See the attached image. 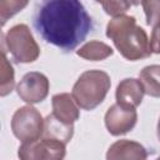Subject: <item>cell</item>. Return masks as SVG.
Instances as JSON below:
<instances>
[{
	"label": "cell",
	"mask_w": 160,
	"mask_h": 160,
	"mask_svg": "<svg viewBox=\"0 0 160 160\" xmlns=\"http://www.w3.org/2000/svg\"><path fill=\"white\" fill-rule=\"evenodd\" d=\"M101 4L105 12L110 16H119L125 14L132 5L130 0H95Z\"/></svg>",
	"instance_id": "17"
},
{
	"label": "cell",
	"mask_w": 160,
	"mask_h": 160,
	"mask_svg": "<svg viewBox=\"0 0 160 160\" xmlns=\"http://www.w3.org/2000/svg\"><path fill=\"white\" fill-rule=\"evenodd\" d=\"M66 154V144L41 136L38 140L22 142L19 148L18 156L22 160H59Z\"/></svg>",
	"instance_id": "6"
},
{
	"label": "cell",
	"mask_w": 160,
	"mask_h": 160,
	"mask_svg": "<svg viewBox=\"0 0 160 160\" xmlns=\"http://www.w3.org/2000/svg\"><path fill=\"white\" fill-rule=\"evenodd\" d=\"M104 121L106 130L111 135L120 136L134 129L138 121V112L135 109L125 108L116 102L108 109Z\"/></svg>",
	"instance_id": "8"
},
{
	"label": "cell",
	"mask_w": 160,
	"mask_h": 160,
	"mask_svg": "<svg viewBox=\"0 0 160 160\" xmlns=\"http://www.w3.org/2000/svg\"><path fill=\"white\" fill-rule=\"evenodd\" d=\"M130 1H131L132 5H139V4L141 2V0H130Z\"/></svg>",
	"instance_id": "21"
},
{
	"label": "cell",
	"mask_w": 160,
	"mask_h": 160,
	"mask_svg": "<svg viewBox=\"0 0 160 160\" xmlns=\"http://www.w3.org/2000/svg\"><path fill=\"white\" fill-rule=\"evenodd\" d=\"M49 79L39 71L25 74L16 86L19 98L28 104H38L46 99L49 94Z\"/></svg>",
	"instance_id": "7"
},
{
	"label": "cell",
	"mask_w": 160,
	"mask_h": 160,
	"mask_svg": "<svg viewBox=\"0 0 160 160\" xmlns=\"http://www.w3.org/2000/svg\"><path fill=\"white\" fill-rule=\"evenodd\" d=\"M15 85V72L11 62L8 60L5 51L1 52V64H0V95L6 96L10 94Z\"/></svg>",
	"instance_id": "15"
},
{
	"label": "cell",
	"mask_w": 160,
	"mask_h": 160,
	"mask_svg": "<svg viewBox=\"0 0 160 160\" xmlns=\"http://www.w3.org/2000/svg\"><path fill=\"white\" fill-rule=\"evenodd\" d=\"M106 36L126 60L136 61L152 54L149 38L134 16L125 14L114 16L106 25Z\"/></svg>",
	"instance_id": "2"
},
{
	"label": "cell",
	"mask_w": 160,
	"mask_h": 160,
	"mask_svg": "<svg viewBox=\"0 0 160 160\" xmlns=\"http://www.w3.org/2000/svg\"><path fill=\"white\" fill-rule=\"evenodd\" d=\"M74 135V124H68L58 119L54 114L45 118L42 136L48 139H55L64 144H68Z\"/></svg>",
	"instance_id": "12"
},
{
	"label": "cell",
	"mask_w": 160,
	"mask_h": 160,
	"mask_svg": "<svg viewBox=\"0 0 160 160\" xmlns=\"http://www.w3.org/2000/svg\"><path fill=\"white\" fill-rule=\"evenodd\" d=\"M76 54L85 60L100 61V60H105L106 58L111 56L114 54V50L102 41L91 40L84 44L79 50H76Z\"/></svg>",
	"instance_id": "13"
},
{
	"label": "cell",
	"mask_w": 160,
	"mask_h": 160,
	"mask_svg": "<svg viewBox=\"0 0 160 160\" xmlns=\"http://www.w3.org/2000/svg\"><path fill=\"white\" fill-rule=\"evenodd\" d=\"M34 26L46 42L69 52L85 40L92 20L80 0H41L35 9Z\"/></svg>",
	"instance_id": "1"
},
{
	"label": "cell",
	"mask_w": 160,
	"mask_h": 160,
	"mask_svg": "<svg viewBox=\"0 0 160 160\" xmlns=\"http://www.w3.org/2000/svg\"><path fill=\"white\" fill-rule=\"evenodd\" d=\"M149 44H150V50L152 54H160V22L152 26Z\"/></svg>",
	"instance_id": "19"
},
{
	"label": "cell",
	"mask_w": 160,
	"mask_h": 160,
	"mask_svg": "<svg viewBox=\"0 0 160 160\" xmlns=\"http://www.w3.org/2000/svg\"><path fill=\"white\" fill-rule=\"evenodd\" d=\"M30 0H0V20L1 25H5V22L20 12L22 9L28 6Z\"/></svg>",
	"instance_id": "16"
},
{
	"label": "cell",
	"mask_w": 160,
	"mask_h": 160,
	"mask_svg": "<svg viewBox=\"0 0 160 160\" xmlns=\"http://www.w3.org/2000/svg\"><path fill=\"white\" fill-rule=\"evenodd\" d=\"M45 120L34 106L19 108L11 119V131L21 142L38 140L42 136Z\"/></svg>",
	"instance_id": "5"
},
{
	"label": "cell",
	"mask_w": 160,
	"mask_h": 160,
	"mask_svg": "<svg viewBox=\"0 0 160 160\" xmlns=\"http://www.w3.org/2000/svg\"><path fill=\"white\" fill-rule=\"evenodd\" d=\"M139 79L142 82L145 94L152 98H160V65H148L140 74Z\"/></svg>",
	"instance_id": "14"
},
{
	"label": "cell",
	"mask_w": 160,
	"mask_h": 160,
	"mask_svg": "<svg viewBox=\"0 0 160 160\" xmlns=\"http://www.w3.org/2000/svg\"><path fill=\"white\" fill-rule=\"evenodd\" d=\"M144 95H145V90L142 82L140 81V79H134V78H126L121 80L115 92L116 102L121 106L131 108V109H136L141 104Z\"/></svg>",
	"instance_id": "9"
},
{
	"label": "cell",
	"mask_w": 160,
	"mask_h": 160,
	"mask_svg": "<svg viewBox=\"0 0 160 160\" xmlns=\"http://www.w3.org/2000/svg\"><path fill=\"white\" fill-rule=\"evenodd\" d=\"M156 135H158V139L160 141V118H159V121H158V128H156Z\"/></svg>",
	"instance_id": "20"
},
{
	"label": "cell",
	"mask_w": 160,
	"mask_h": 160,
	"mask_svg": "<svg viewBox=\"0 0 160 160\" xmlns=\"http://www.w3.org/2000/svg\"><path fill=\"white\" fill-rule=\"evenodd\" d=\"M110 86L111 81L108 72L102 70H88L74 84L71 95L80 109L90 111L104 101Z\"/></svg>",
	"instance_id": "3"
},
{
	"label": "cell",
	"mask_w": 160,
	"mask_h": 160,
	"mask_svg": "<svg viewBox=\"0 0 160 160\" xmlns=\"http://www.w3.org/2000/svg\"><path fill=\"white\" fill-rule=\"evenodd\" d=\"M51 105H52V114L58 119L68 124H74L80 118L79 105L74 100L72 95L68 92L54 95L51 99Z\"/></svg>",
	"instance_id": "11"
},
{
	"label": "cell",
	"mask_w": 160,
	"mask_h": 160,
	"mask_svg": "<svg viewBox=\"0 0 160 160\" xmlns=\"http://www.w3.org/2000/svg\"><path fill=\"white\" fill-rule=\"evenodd\" d=\"M146 24L154 26L160 22V0H141Z\"/></svg>",
	"instance_id": "18"
},
{
	"label": "cell",
	"mask_w": 160,
	"mask_h": 160,
	"mask_svg": "<svg viewBox=\"0 0 160 160\" xmlns=\"http://www.w3.org/2000/svg\"><path fill=\"white\" fill-rule=\"evenodd\" d=\"M146 158H148L146 149L140 142L128 139H121L115 141L112 145H110L106 152L108 160H122V159L144 160Z\"/></svg>",
	"instance_id": "10"
},
{
	"label": "cell",
	"mask_w": 160,
	"mask_h": 160,
	"mask_svg": "<svg viewBox=\"0 0 160 160\" xmlns=\"http://www.w3.org/2000/svg\"><path fill=\"white\" fill-rule=\"evenodd\" d=\"M5 42L16 62H34L40 55V48L29 26L25 24H18L10 28L5 34Z\"/></svg>",
	"instance_id": "4"
}]
</instances>
